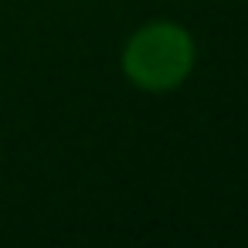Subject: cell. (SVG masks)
<instances>
[{"instance_id":"1","label":"cell","mask_w":248,"mask_h":248,"mask_svg":"<svg viewBox=\"0 0 248 248\" xmlns=\"http://www.w3.org/2000/svg\"><path fill=\"white\" fill-rule=\"evenodd\" d=\"M190 38L173 24L140 31L126 48V72L143 89H173L190 68Z\"/></svg>"}]
</instances>
